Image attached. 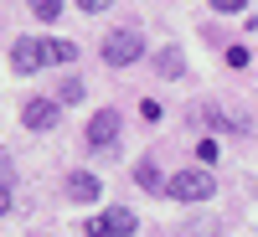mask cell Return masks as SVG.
<instances>
[{"label": "cell", "mask_w": 258, "mask_h": 237, "mask_svg": "<svg viewBox=\"0 0 258 237\" xmlns=\"http://www.w3.org/2000/svg\"><path fill=\"white\" fill-rule=\"evenodd\" d=\"M78 47L73 41H41V36H21L16 47H11V67L21 77H31L36 67H47V62H73Z\"/></svg>", "instance_id": "obj_1"}, {"label": "cell", "mask_w": 258, "mask_h": 237, "mask_svg": "<svg viewBox=\"0 0 258 237\" xmlns=\"http://www.w3.org/2000/svg\"><path fill=\"white\" fill-rule=\"evenodd\" d=\"M140 57H145V36H135V31H109L103 36V62L109 67H129Z\"/></svg>", "instance_id": "obj_2"}, {"label": "cell", "mask_w": 258, "mask_h": 237, "mask_svg": "<svg viewBox=\"0 0 258 237\" xmlns=\"http://www.w3.org/2000/svg\"><path fill=\"white\" fill-rule=\"evenodd\" d=\"M165 196L170 201H207L212 196V176L207 170H181V176L165 181Z\"/></svg>", "instance_id": "obj_3"}, {"label": "cell", "mask_w": 258, "mask_h": 237, "mask_svg": "<svg viewBox=\"0 0 258 237\" xmlns=\"http://www.w3.org/2000/svg\"><path fill=\"white\" fill-rule=\"evenodd\" d=\"M114 139H119V114H114V109H98V114L88 119V144H93V149H109Z\"/></svg>", "instance_id": "obj_4"}, {"label": "cell", "mask_w": 258, "mask_h": 237, "mask_svg": "<svg viewBox=\"0 0 258 237\" xmlns=\"http://www.w3.org/2000/svg\"><path fill=\"white\" fill-rule=\"evenodd\" d=\"M57 119H62V109H57V103H47V98H31L26 109H21V124H26V129H52Z\"/></svg>", "instance_id": "obj_5"}, {"label": "cell", "mask_w": 258, "mask_h": 237, "mask_svg": "<svg viewBox=\"0 0 258 237\" xmlns=\"http://www.w3.org/2000/svg\"><path fill=\"white\" fill-rule=\"evenodd\" d=\"M98 176H88V170H78V176H68V196L73 201H98Z\"/></svg>", "instance_id": "obj_6"}, {"label": "cell", "mask_w": 258, "mask_h": 237, "mask_svg": "<svg viewBox=\"0 0 258 237\" xmlns=\"http://www.w3.org/2000/svg\"><path fill=\"white\" fill-rule=\"evenodd\" d=\"M155 67H160V77H181V72H186V57H181L176 47H165V52L155 57Z\"/></svg>", "instance_id": "obj_7"}, {"label": "cell", "mask_w": 258, "mask_h": 237, "mask_svg": "<svg viewBox=\"0 0 258 237\" xmlns=\"http://www.w3.org/2000/svg\"><path fill=\"white\" fill-rule=\"evenodd\" d=\"M109 227H114L119 237H129V232H135L140 222H135V211H124V206H114V211H109Z\"/></svg>", "instance_id": "obj_8"}, {"label": "cell", "mask_w": 258, "mask_h": 237, "mask_svg": "<svg viewBox=\"0 0 258 237\" xmlns=\"http://www.w3.org/2000/svg\"><path fill=\"white\" fill-rule=\"evenodd\" d=\"M135 176H140V186H145V191H165V181H160V170L150 165V160H140V170H135Z\"/></svg>", "instance_id": "obj_9"}, {"label": "cell", "mask_w": 258, "mask_h": 237, "mask_svg": "<svg viewBox=\"0 0 258 237\" xmlns=\"http://www.w3.org/2000/svg\"><path fill=\"white\" fill-rule=\"evenodd\" d=\"M26 6L41 16V21H57V11H62V0H26Z\"/></svg>", "instance_id": "obj_10"}, {"label": "cell", "mask_w": 258, "mask_h": 237, "mask_svg": "<svg viewBox=\"0 0 258 237\" xmlns=\"http://www.w3.org/2000/svg\"><path fill=\"white\" fill-rule=\"evenodd\" d=\"M78 98H83V83L68 77V83H62V103H78Z\"/></svg>", "instance_id": "obj_11"}, {"label": "cell", "mask_w": 258, "mask_h": 237, "mask_svg": "<svg viewBox=\"0 0 258 237\" xmlns=\"http://www.w3.org/2000/svg\"><path fill=\"white\" fill-rule=\"evenodd\" d=\"M88 237H114V227H109V217H93V222H88Z\"/></svg>", "instance_id": "obj_12"}, {"label": "cell", "mask_w": 258, "mask_h": 237, "mask_svg": "<svg viewBox=\"0 0 258 237\" xmlns=\"http://www.w3.org/2000/svg\"><path fill=\"white\" fill-rule=\"evenodd\" d=\"M227 67H248V47H227Z\"/></svg>", "instance_id": "obj_13"}, {"label": "cell", "mask_w": 258, "mask_h": 237, "mask_svg": "<svg viewBox=\"0 0 258 237\" xmlns=\"http://www.w3.org/2000/svg\"><path fill=\"white\" fill-rule=\"evenodd\" d=\"M78 6H83V16H98V11H109L114 0H78Z\"/></svg>", "instance_id": "obj_14"}, {"label": "cell", "mask_w": 258, "mask_h": 237, "mask_svg": "<svg viewBox=\"0 0 258 237\" xmlns=\"http://www.w3.org/2000/svg\"><path fill=\"white\" fill-rule=\"evenodd\" d=\"M212 6H217V11H227V16H232V11H243L248 0H212Z\"/></svg>", "instance_id": "obj_15"}]
</instances>
